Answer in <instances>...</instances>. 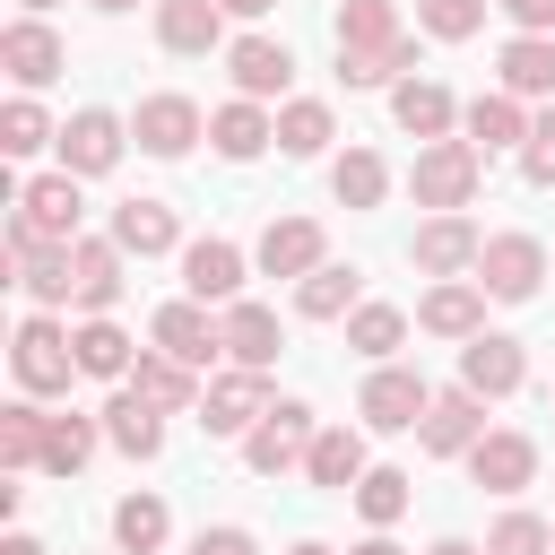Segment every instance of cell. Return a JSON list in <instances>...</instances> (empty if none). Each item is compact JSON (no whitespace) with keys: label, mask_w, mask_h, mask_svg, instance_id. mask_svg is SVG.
<instances>
[{"label":"cell","mask_w":555,"mask_h":555,"mask_svg":"<svg viewBox=\"0 0 555 555\" xmlns=\"http://www.w3.org/2000/svg\"><path fill=\"white\" fill-rule=\"evenodd\" d=\"M477 173H486V156H477L468 139H434V147H416V173H408V191H416V208H434V217H460V208L477 199Z\"/></svg>","instance_id":"cell-1"},{"label":"cell","mask_w":555,"mask_h":555,"mask_svg":"<svg viewBox=\"0 0 555 555\" xmlns=\"http://www.w3.org/2000/svg\"><path fill=\"white\" fill-rule=\"evenodd\" d=\"M538 278H546L538 234H486V251H477V286H486L494 304H529Z\"/></svg>","instance_id":"cell-2"},{"label":"cell","mask_w":555,"mask_h":555,"mask_svg":"<svg viewBox=\"0 0 555 555\" xmlns=\"http://www.w3.org/2000/svg\"><path fill=\"white\" fill-rule=\"evenodd\" d=\"M312 434H321V425H312V408H304V399H278V408H269V416L243 434V460H251V477H278V468H295V460L312 451Z\"/></svg>","instance_id":"cell-3"},{"label":"cell","mask_w":555,"mask_h":555,"mask_svg":"<svg viewBox=\"0 0 555 555\" xmlns=\"http://www.w3.org/2000/svg\"><path fill=\"white\" fill-rule=\"evenodd\" d=\"M356 408H364L373 434H408V425H425L434 390H425V373H408V364H373V382H364Z\"/></svg>","instance_id":"cell-4"},{"label":"cell","mask_w":555,"mask_h":555,"mask_svg":"<svg viewBox=\"0 0 555 555\" xmlns=\"http://www.w3.org/2000/svg\"><path fill=\"white\" fill-rule=\"evenodd\" d=\"M9 225L35 234V243H78V173H43V182H26Z\"/></svg>","instance_id":"cell-5"},{"label":"cell","mask_w":555,"mask_h":555,"mask_svg":"<svg viewBox=\"0 0 555 555\" xmlns=\"http://www.w3.org/2000/svg\"><path fill=\"white\" fill-rule=\"evenodd\" d=\"M9 364H17L26 399H52V390H69V373H78V347H69L52 321H26V330H17V347H9Z\"/></svg>","instance_id":"cell-6"},{"label":"cell","mask_w":555,"mask_h":555,"mask_svg":"<svg viewBox=\"0 0 555 555\" xmlns=\"http://www.w3.org/2000/svg\"><path fill=\"white\" fill-rule=\"evenodd\" d=\"M260 416H269V373H243V364H234V373H217V382L199 390V425H208V434H251Z\"/></svg>","instance_id":"cell-7"},{"label":"cell","mask_w":555,"mask_h":555,"mask_svg":"<svg viewBox=\"0 0 555 555\" xmlns=\"http://www.w3.org/2000/svg\"><path fill=\"white\" fill-rule=\"evenodd\" d=\"M0 69H9L17 87H52V78L69 69V52H61V35H52L43 17H17V26H0Z\"/></svg>","instance_id":"cell-8"},{"label":"cell","mask_w":555,"mask_h":555,"mask_svg":"<svg viewBox=\"0 0 555 555\" xmlns=\"http://www.w3.org/2000/svg\"><path fill=\"white\" fill-rule=\"evenodd\" d=\"M520 373H529L520 338H494V330H477V338L460 347V390H477V399H512V390H520Z\"/></svg>","instance_id":"cell-9"},{"label":"cell","mask_w":555,"mask_h":555,"mask_svg":"<svg viewBox=\"0 0 555 555\" xmlns=\"http://www.w3.org/2000/svg\"><path fill=\"white\" fill-rule=\"evenodd\" d=\"M416 442H425L434 460H451V451H477V442H486V399H477V390H434V408H425Z\"/></svg>","instance_id":"cell-10"},{"label":"cell","mask_w":555,"mask_h":555,"mask_svg":"<svg viewBox=\"0 0 555 555\" xmlns=\"http://www.w3.org/2000/svg\"><path fill=\"white\" fill-rule=\"evenodd\" d=\"M113 165H121V121L104 104L69 113L61 121V173H113Z\"/></svg>","instance_id":"cell-11"},{"label":"cell","mask_w":555,"mask_h":555,"mask_svg":"<svg viewBox=\"0 0 555 555\" xmlns=\"http://www.w3.org/2000/svg\"><path fill=\"white\" fill-rule=\"evenodd\" d=\"M477 251H486V234H477L468 217H425L416 243H408V260H416L425 278H460V269H477Z\"/></svg>","instance_id":"cell-12"},{"label":"cell","mask_w":555,"mask_h":555,"mask_svg":"<svg viewBox=\"0 0 555 555\" xmlns=\"http://www.w3.org/2000/svg\"><path fill=\"white\" fill-rule=\"evenodd\" d=\"M390 121L408 130V139H451V121H460V104H451V87H434V78H399L390 87Z\"/></svg>","instance_id":"cell-13"},{"label":"cell","mask_w":555,"mask_h":555,"mask_svg":"<svg viewBox=\"0 0 555 555\" xmlns=\"http://www.w3.org/2000/svg\"><path fill=\"white\" fill-rule=\"evenodd\" d=\"M130 139H139L147 156H191V139H199V104H191V95H147L139 121H130Z\"/></svg>","instance_id":"cell-14"},{"label":"cell","mask_w":555,"mask_h":555,"mask_svg":"<svg viewBox=\"0 0 555 555\" xmlns=\"http://www.w3.org/2000/svg\"><path fill=\"white\" fill-rule=\"evenodd\" d=\"M182 286H191V304H234V286H243V251H234L225 234H199V243L182 251Z\"/></svg>","instance_id":"cell-15"},{"label":"cell","mask_w":555,"mask_h":555,"mask_svg":"<svg viewBox=\"0 0 555 555\" xmlns=\"http://www.w3.org/2000/svg\"><path fill=\"white\" fill-rule=\"evenodd\" d=\"M121 260H130V251H121L113 234H104V243L78 234V295H69V304H78L87 321H104V312L121 304Z\"/></svg>","instance_id":"cell-16"},{"label":"cell","mask_w":555,"mask_h":555,"mask_svg":"<svg viewBox=\"0 0 555 555\" xmlns=\"http://www.w3.org/2000/svg\"><path fill=\"white\" fill-rule=\"evenodd\" d=\"M304 477L330 486V494H356V486H364V434H356V425H321L312 451H304Z\"/></svg>","instance_id":"cell-17"},{"label":"cell","mask_w":555,"mask_h":555,"mask_svg":"<svg viewBox=\"0 0 555 555\" xmlns=\"http://www.w3.org/2000/svg\"><path fill=\"white\" fill-rule=\"evenodd\" d=\"M468 477H477L486 494H520V486L538 477V442H529V434H486V442L468 451Z\"/></svg>","instance_id":"cell-18"},{"label":"cell","mask_w":555,"mask_h":555,"mask_svg":"<svg viewBox=\"0 0 555 555\" xmlns=\"http://www.w3.org/2000/svg\"><path fill=\"white\" fill-rule=\"evenodd\" d=\"M225 69H234V87L260 104V95H278V87L295 78V52L269 43V35H243V43H225Z\"/></svg>","instance_id":"cell-19"},{"label":"cell","mask_w":555,"mask_h":555,"mask_svg":"<svg viewBox=\"0 0 555 555\" xmlns=\"http://www.w3.org/2000/svg\"><path fill=\"white\" fill-rule=\"evenodd\" d=\"M460 121H468V147H477V156H494V147H529V130H538V121L520 113V95H503V87L477 95Z\"/></svg>","instance_id":"cell-20"},{"label":"cell","mask_w":555,"mask_h":555,"mask_svg":"<svg viewBox=\"0 0 555 555\" xmlns=\"http://www.w3.org/2000/svg\"><path fill=\"white\" fill-rule=\"evenodd\" d=\"M260 269H269V278H312V269H321V225H312V217H269Z\"/></svg>","instance_id":"cell-21"},{"label":"cell","mask_w":555,"mask_h":555,"mask_svg":"<svg viewBox=\"0 0 555 555\" xmlns=\"http://www.w3.org/2000/svg\"><path fill=\"white\" fill-rule=\"evenodd\" d=\"M416 321H425L434 338H477V330H486V286H468V278H442V286L416 304Z\"/></svg>","instance_id":"cell-22"},{"label":"cell","mask_w":555,"mask_h":555,"mask_svg":"<svg viewBox=\"0 0 555 555\" xmlns=\"http://www.w3.org/2000/svg\"><path fill=\"white\" fill-rule=\"evenodd\" d=\"M104 434H113L130 460H156V451H165V408H156V399H139V390L121 382V390H113V408H104Z\"/></svg>","instance_id":"cell-23"},{"label":"cell","mask_w":555,"mask_h":555,"mask_svg":"<svg viewBox=\"0 0 555 555\" xmlns=\"http://www.w3.org/2000/svg\"><path fill=\"white\" fill-rule=\"evenodd\" d=\"M217 35H225L217 0H156V43L165 52H217Z\"/></svg>","instance_id":"cell-24"},{"label":"cell","mask_w":555,"mask_h":555,"mask_svg":"<svg viewBox=\"0 0 555 555\" xmlns=\"http://www.w3.org/2000/svg\"><path fill=\"white\" fill-rule=\"evenodd\" d=\"M208 139H217V156H234V165H251L269 139H278V121L251 104V95H234V104H217L208 113Z\"/></svg>","instance_id":"cell-25"},{"label":"cell","mask_w":555,"mask_h":555,"mask_svg":"<svg viewBox=\"0 0 555 555\" xmlns=\"http://www.w3.org/2000/svg\"><path fill=\"white\" fill-rule=\"evenodd\" d=\"M173 234H182V225H173V208H165V199H121V208H113V243H121L130 260L173 251Z\"/></svg>","instance_id":"cell-26"},{"label":"cell","mask_w":555,"mask_h":555,"mask_svg":"<svg viewBox=\"0 0 555 555\" xmlns=\"http://www.w3.org/2000/svg\"><path fill=\"white\" fill-rule=\"evenodd\" d=\"M217 347H225V330H208L199 304H165V312H156V356H173V364H208Z\"/></svg>","instance_id":"cell-27"},{"label":"cell","mask_w":555,"mask_h":555,"mask_svg":"<svg viewBox=\"0 0 555 555\" xmlns=\"http://www.w3.org/2000/svg\"><path fill=\"white\" fill-rule=\"evenodd\" d=\"M217 330H225V356H234L243 373H269V364H278V312H269V304H234Z\"/></svg>","instance_id":"cell-28"},{"label":"cell","mask_w":555,"mask_h":555,"mask_svg":"<svg viewBox=\"0 0 555 555\" xmlns=\"http://www.w3.org/2000/svg\"><path fill=\"white\" fill-rule=\"evenodd\" d=\"M399 9L390 0H347L338 9V52H399Z\"/></svg>","instance_id":"cell-29"},{"label":"cell","mask_w":555,"mask_h":555,"mask_svg":"<svg viewBox=\"0 0 555 555\" xmlns=\"http://www.w3.org/2000/svg\"><path fill=\"white\" fill-rule=\"evenodd\" d=\"M503 95H555V35H512L503 43Z\"/></svg>","instance_id":"cell-30"},{"label":"cell","mask_w":555,"mask_h":555,"mask_svg":"<svg viewBox=\"0 0 555 555\" xmlns=\"http://www.w3.org/2000/svg\"><path fill=\"white\" fill-rule=\"evenodd\" d=\"M295 312H304V321H338V312H356V269L321 260V269L295 286Z\"/></svg>","instance_id":"cell-31"},{"label":"cell","mask_w":555,"mask_h":555,"mask_svg":"<svg viewBox=\"0 0 555 555\" xmlns=\"http://www.w3.org/2000/svg\"><path fill=\"white\" fill-rule=\"evenodd\" d=\"M399 338H408V312H390V304H356V312H347V347H356V356L390 364Z\"/></svg>","instance_id":"cell-32"},{"label":"cell","mask_w":555,"mask_h":555,"mask_svg":"<svg viewBox=\"0 0 555 555\" xmlns=\"http://www.w3.org/2000/svg\"><path fill=\"white\" fill-rule=\"evenodd\" d=\"M130 390L156 399V408H199V382H191V364H173V356H139V364H130Z\"/></svg>","instance_id":"cell-33"},{"label":"cell","mask_w":555,"mask_h":555,"mask_svg":"<svg viewBox=\"0 0 555 555\" xmlns=\"http://www.w3.org/2000/svg\"><path fill=\"white\" fill-rule=\"evenodd\" d=\"M43 408L35 399H17V408H0V468H43Z\"/></svg>","instance_id":"cell-34"},{"label":"cell","mask_w":555,"mask_h":555,"mask_svg":"<svg viewBox=\"0 0 555 555\" xmlns=\"http://www.w3.org/2000/svg\"><path fill=\"white\" fill-rule=\"evenodd\" d=\"M69 347H78V373H95V382H130V338H121L113 321H87Z\"/></svg>","instance_id":"cell-35"},{"label":"cell","mask_w":555,"mask_h":555,"mask_svg":"<svg viewBox=\"0 0 555 555\" xmlns=\"http://www.w3.org/2000/svg\"><path fill=\"white\" fill-rule=\"evenodd\" d=\"M165 529H173V520H165V503H156V494H121V503H113V538H121V555L165 546Z\"/></svg>","instance_id":"cell-36"},{"label":"cell","mask_w":555,"mask_h":555,"mask_svg":"<svg viewBox=\"0 0 555 555\" xmlns=\"http://www.w3.org/2000/svg\"><path fill=\"white\" fill-rule=\"evenodd\" d=\"M330 191H338L347 208H373V199L390 191V173H382V156H373V147H347V156L330 165Z\"/></svg>","instance_id":"cell-37"},{"label":"cell","mask_w":555,"mask_h":555,"mask_svg":"<svg viewBox=\"0 0 555 555\" xmlns=\"http://www.w3.org/2000/svg\"><path fill=\"white\" fill-rule=\"evenodd\" d=\"M87 460H95V425H87V416H52V425H43V468H52V477H78Z\"/></svg>","instance_id":"cell-38"},{"label":"cell","mask_w":555,"mask_h":555,"mask_svg":"<svg viewBox=\"0 0 555 555\" xmlns=\"http://www.w3.org/2000/svg\"><path fill=\"white\" fill-rule=\"evenodd\" d=\"M278 147H286V156H321V147H330V104L295 95V104L278 113Z\"/></svg>","instance_id":"cell-39"},{"label":"cell","mask_w":555,"mask_h":555,"mask_svg":"<svg viewBox=\"0 0 555 555\" xmlns=\"http://www.w3.org/2000/svg\"><path fill=\"white\" fill-rule=\"evenodd\" d=\"M356 512H364L373 529H390V520L408 512V468H364V486H356Z\"/></svg>","instance_id":"cell-40"},{"label":"cell","mask_w":555,"mask_h":555,"mask_svg":"<svg viewBox=\"0 0 555 555\" xmlns=\"http://www.w3.org/2000/svg\"><path fill=\"white\" fill-rule=\"evenodd\" d=\"M486 555H555V520H538V512H503L494 538H486Z\"/></svg>","instance_id":"cell-41"},{"label":"cell","mask_w":555,"mask_h":555,"mask_svg":"<svg viewBox=\"0 0 555 555\" xmlns=\"http://www.w3.org/2000/svg\"><path fill=\"white\" fill-rule=\"evenodd\" d=\"M52 139H61V130L43 121V104H35V95H17V104L0 113V147H9V156H35V147H52Z\"/></svg>","instance_id":"cell-42"},{"label":"cell","mask_w":555,"mask_h":555,"mask_svg":"<svg viewBox=\"0 0 555 555\" xmlns=\"http://www.w3.org/2000/svg\"><path fill=\"white\" fill-rule=\"evenodd\" d=\"M416 17H425V35H442V43H468V35L486 26V0H416Z\"/></svg>","instance_id":"cell-43"},{"label":"cell","mask_w":555,"mask_h":555,"mask_svg":"<svg viewBox=\"0 0 555 555\" xmlns=\"http://www.w3.org/2000/svg\"><path fill=\"white\" fill-rule=\"evenodd\" d=\"M520 173H529L538 191H555V113L529 130V147H520Z\"/></svg>","instance_id":"cell-44"},{"label":"cell","mask_w":555,"mask_h":555,"mask_svg":"<svg viewBox=\"0 0 555 555\" xmlns=\"http://www.w3.org/2000/svg\"><path fill=\"white\" fill-rule=\"evenodd\" d=\"M503 17H512L520 35H555V0H503Z\"/></svg>","instance_id":"cell-45"},{"label":"cell","mask_w":555,"mask_h":555,"mask_svg":"<svg viewBox=\"0 0 555 555\" xmlns=\"http://www.w3.org/2000/svg\"><path fill=\"white\" fill-rule=\"evenodd\" d=\"M191 555H260V546H251V529H199Z\"/></svg>","instance_id":"cell-46"},{"label":"cell","mask_w":555,"mask_h":555,"mask_svg":"<svg viewBox=\"0 0 555 555\" xmlns=\"http://www.w3.org/2000/svg\"><path fill=\"white\" fill-rule=\"evenodd\" d=\"M217 9H225V17H269L278 0H217Z\"/></svg>","instance_id":"cell-47"},{"label":"cell","mask_w":555,"mask_h":555,"mask_svg":"<svg viewBox=\"0 0 555 555\" xmlns=\"http://www.w3.org/2000/svg\"><path fill=\"white\" fill-rule=\"evenodd\" d=\"M425 555H486V546H468V538H434Z\"/></svg>","instance_id":"cell-48"},{"label":"cell","mask_w":555,"mask_h":555,"mask_svg":"<svg viewBox=\"0 0 555 555\" xmlns=\"http://www.w3.org/2000/svg\"><path fill=\"white\" fill-rule=\"evenodd\" d=\"M356 555H399V546H390V538H364V546H356Z\"/></svg>","instance_id":"cell-49"},{"label":"cell","mask_w":555,"mask_h":555,"mask_svg":"<svg viewBox=\"0 0 555 555\" xmlns=\"http://www.w3.org/2000/svg\"><path fill=\"white\" fill-rule=\"evenodd\" d=\"M9 555H43V546H35V538H9Z\"/></svg>","instance_id":"cell-50"},{"label":"cell","mask_w":555,"mask_h":555,"mask_svg":"<svg viewBox=\"0 0 555 555\" xmlns=\"http://www.w3.org/2000/svg\"><path fill=\"white\" fill-rule=\"evenodd\" d=\"M95 9H104V17H121V9H139V0H95Z\"/></svg>","instance_id":"cell-51"},{"label":"cell","mask_w":555,"mask_h":555,"mask_svg":"<svg viewBox=\"0 0 555 555\" xmlns=\"http://www.w3.org/2000/svg\"><path fill=\"white\" fill-rule=\"evenodd\" d=\"M295 555H338V546H321V538H304V546H295Z\"/></svg>","instance_id":"cell-52"},{"label":"cell","mask_w":555,"mask_h":555,"mask_svg":"<svg viewBox=\"0 0 555 555\" xmlns=\"http://www.w3.org/2000/svg\"><path fill=\"white\" fill-rule=\"evenodd\" d=\"M17 9H26V17H43V9H61V0H17Z\"/></svg>","instance_id":"cell-53"}]
</instances>
